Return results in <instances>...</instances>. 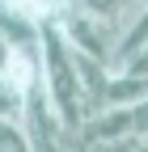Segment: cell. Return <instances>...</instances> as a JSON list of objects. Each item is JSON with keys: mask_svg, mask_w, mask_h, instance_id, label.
I'll return each instance as SVG.
<instances>
[{"mask_svg": "<svg viewBox=\"0 0 148 152\" xmlns=\"http://www.w3.org/2000/svg\"><path fill=\"white\" fill-rule=\"evenodd\" d=\"M127 4H140V0H127Z\"/></svg>", "mask_w": 148, "mask_h": 152, "instance_id": "6", "label": "cell"}, {"mask_svg": "<svg viewBox=\"0 0 148 152\" xmlns=\"http://www.w3.org/2000/svg\"><path fill=\"white\" fill-rule=\"evenodd\" d=\"M21 114H26V93L0 72V123H21Z\"/></svg>", "mask_w": 148, "mask_h": 152, "instance_id": "2", "label": "cell"}, {"mask_svg": "<svg viewBox=\"0 0 148 152\" xmlns=\"http://www.w3.org/2000/svg\"><path fill=\"white\" fill-rule=\"evenodd\" d=\"M114 72H127V76H140V80H148V47H140L136 55H127V59H123Z\"/></svg>", "mask_w": 148, "mask_h": 152, "instance_id": "5", "label": "cell"}, {"mask_svg": "<svg viewBox=\"0 0 148 152\" xmlns=\"http://www.w3.org/2000/svg\"><path fill=\"white\" fill-rule=\"evenodd\" d=\"M72 9H81L89 17H97V21H110V26H119V17L127 9V0H68Z\"/></svg>", "mask_w": 148, "mask_h": 152, "instance_id": "3", "label": "cell"}, {"mask_svg": "<svg viewBox=\"0 0 148 152\" xmlns=\"http://www.w3.org/2000/svg\"><path fill=\"white\" fill-rule=\"evenodd\" d=\"M0 152H34V135L21 123H0Z\"/></svg>", "mask_w": 148, "mask_h": 152, "instance_id": "4", "label": "cell"}, {"mask_svg": "<svg viewBox=\"0 0 148 152\" xmlns=\"http://www.w3.org/2000/svg\"><path fill=\"white\" fill-rule=\"evenodd\" d=\"M140 47H148V0H140L136 17L119 30V42H114V68L127 59V55H136ZM114 68H110V72H114Z\"/></svg>", "mask_w": 148, "mask_h": 152, "instance_id": "1", "label": "cell"}]
</instances>
